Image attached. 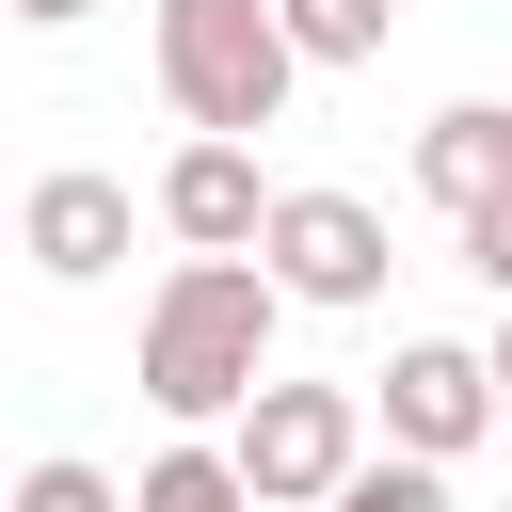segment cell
<instances>
[{"label":"cell","instance_id":"1","mask_svg":"<svg viewBox=\"0 0 512 512\" xmlns=\"http://www.w3.org/2000/svg\"><path fill=\"white\" fill-rule=\"evenodd\" d=\"M272 320H288V288H272V256H176L160 288H144V400L176 416V432H224L256 384H272Z\"/></svg>","mask_w":512,"mask_h":512},{"label":"cell","instance_id":"2","mask_svg":"<svg viewBox=\"0 0 512 512\" xmlns=\"http://www.w3.org/2000/svg\"><path fill=\"white\" fill-rule=\"evenodd\" d=\"M160 96H176V128H288V96H304V48H288V16L272 0H160Z\"/></svg>","mask_w":512,"mask_h":512},{"label":"cell","instance_id":"3","mask_svg":"<svg viewBox=\"0 0 512 512\" xmlns=\"http://www.w3.org/2000/svg\"><path fill=\"white\" fill-rule=\"evenodd\" d=\"M224 448H240V480H256L272 512H320V496L368 464V400H352V384H288V368H272V384L224 416Z\"/></svg>","mask_w":512,"mask_h":512},{"label":"cell","instance_id":"4","mask_svg":"<svg viewBox=\"0 0 512 512\" xmlns=\"http://www.w3.org/2000/svg\"><path fill=\"white\" fill-rule=\"evenodd\" d=\"M256 256H272V288L320 304V320L384 304V272H400V256H384V208H368V192H320V176L272 192V240H256Z\"/></svg>","mask_w":512,"mask_h":512},{"label":"cell","instance_id":"5","mask_svg":"<svg viewBox=\"0 0 512 512\" xmlns=\"http://www.w3.org/2000/svg\"><path fill=\"white\" fill-rule=\"evenodd\" d=\"M368 416H384V448L464 464L512 400H496V352H464V336H400V352H384V384H368Z\"/></svg>","mask_w":512,"mask_h":512},{"label":"cell","instance_id":"6","mask_svg":"<svg viewBox=\"0 0 512 512\" xmlns=\"http://www.w3.org/2000/svg\"><path fill=\"white\" fill-rule=\"evenodd\" d=\"M160 224H176V256H256V240H272L256 144H240V128H192V144L160 160Z\"/></svg>","mask_w":512,"mask_h":512},{"label":"cell","instance_id":"7","mask_svg":"<svg viewBox=\"0 0 512 512\" xmlns=\"http://www.w3.org/2000/svg\"><path fill=\"white\" fill-rule=\"evenodd\" d=\"M16 256H32L48 288H96V272L128 256V176H96V160H48V176L16 192Z\"/></svg>","mask_w":512,"mask_h":512},{"label":"cell","instance_id":"8","mask_svg":"<svg viewBox=\"0 0 512 512\" xmlns=\"http://www.w3.org/2000/svg\"><path fill=\"white\" fill-rule=\"evenodd\" d=\"M416 192H432L448 224L496 208V192H512V112H496V96H448V112L416 128Z\"/></svg>","mask_w":512,"mask_h":512},{"label":"cell","instance_id":"9","mask_svg":"<svg viewBox=\"0 0 512 512\" xmlns=\"http://www.w3.org/2000/svg\"><path fill=\"white\" fill-rule=\"evenodd\" d=\"M128 512H272V496L240 480V448H224V432H176V448L128 480Z\"/></svg>","mask_w":512,"mask_h":512},{"label":"cell","instance_id":"10","mask_svg":"<svg viewBox=\"0 0 512 512\" xmlns=\"http://www.w3.org/2000/svg\"><path fill=\"white\" fill-rule=\"evenodd\" d=\"M272 16L304 64H384V32H400V0H272Z\"/></svg>","mask_w":512,"mask_h":512},{"label":"cell","instance_id":"11","mask_svg":"<svg viewBox=\"0 0 512 512\" xmlns=\"http://www.w3.org/2000/svg\"><path fill=\"white\" fill-rule=\"evenodd\" d=\"M320 512H448V464H416V448H384V464H352Z\"/></svg>","mask_w":512,"mask_h":512},{"label":"cell","instance_id":"12","mask_svg":"<svg viewBox=\"0 0 512 512\" xmlns=\"http://www.w3.org/2000/svg\"><path fill=\"white\" fill-rule=\"evenodd\" d=\"M16 512H128V480L80 464V448H48V464H16Z\"/></svg>","mask_w":512,"mask_h":512},{"label":"cell","instance_id":"13","mask_svg":"<svg viewBox=\"0 0 512 512\" xmlns=\"http://www.w3.org/2000/svg\"><path fill=\"white\" fill-rule=\"evenodd\" d=\"M448 240H464V272H480V288H496V304H512V192H496V208H464V224H448Z\"/></svg>","mask_w":512,"mask_h":512},{"label":"cell","instance_id":"14","mask_svg":"<svg viewBox=\"0 0 512 512\" xmlns=\"http://www.w3.org/2000/svg\"><path fill=\"white\" fill-rule=\"evenodd\" d=\"M80 16H96V0H16V32H80Z\"/></svg>","mask_w":512,"mask_h":512},{"label":"cell","instance_id":"15","mask_svg":"<svg viewBox=\"0 0 512 512\" xmlns=\"http://www.w3.org/2000/svg\"><path fill=\"white\" fill-rule=\"evenodd\" d=\"M496 400H512V320H496Z\"/></svg>","mask_w":512,"mask_h":512}]
</instances>
